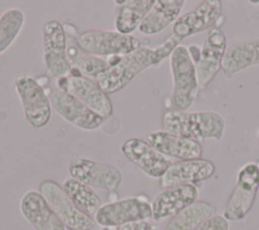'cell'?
I'll return each instance as SVG.
<instances>
[{"mask_svg":"<svg viewBox=\"0 0 259 230\" xmlns=\"http://www.w3.org/2000/svg\"><path fill=\"white\" fill-rule=\"evenodd\" d=\"M25 15L22 9L12 7L0 17V55L15 42L24 25Z\"/></svg>","mask_w":259,"mask_h":230,"instance_id":"26","label":"cell"},{"mask_svg":"<svg viewBox=\"0 0 259 230\" xmlns=\"http://www.w3.org/2000/svg\"><path fill=\"white\" fill-rule=\"evenodd\" d=\"M56 84L58 88L75 96L104 120L112 114L113 106L111 100L96 81L83 75H69L57 79Z\"/></svg>","mask_w":259,"mask_h":230,"instance_id":"11","label":"cell"},{"mask_svg":"<svg viewBox=\"0 0 259 230\" xmlns=\"http://www.w3.org/2000/svg\"><path fill=\"white\" fill-rule=\"evenodd\" d=\"M223 11L221 0H205L196 8L180 15L173 23L172 31L179 40L211 29L219 21Z\"/></svg>","mask_w":259,"mask_h":230,"instance_id":"14","label":"cell"},{"mask_svg":"<svg viewBox=\"0 0 259 230\" xmlns=\"http://www.w3.org/2000/svg\"><path fill=\"white\" fill-rule=\"evenodd\" d=\"M19 207L22 216L34 230L67 229L39 191H26L20 200Z\"/></svg>","mask_w":259,"mask_h":230,"instance_id":"18","label":"cell"},{"mask_svg":"<svg viewBox=\"0 0 259 230\" xmlns=\"http://www.w3.org/2000/svg\"><path fill=\"white\" fill-rule=\"evenodd\" d=\"M120 150L132 163L152 178L160 179L172 164L166 156L158 152L152 145L138 138L125 140Z\"/></svg>","mask_w":259,"mask_h":230,"instance_id":"15","label":"cell"},{"mask_svg":"<svg viewBox=\"0 0 259 230\" xmlns=\"http://www.w3.org/2000/svg\"><path fill=\"white\" fill-rule=\"evenodd\" d=\"M49 98L54 110L66 122L79 129L85 131L96 130L104 122L103 118L63 89L58 87L52 89L49 93Z\"/></svg>","mask_w":259,"mask_h":230,"instance_id":"12","label":"cell"},{"mask_svg":"<svg viewBox=\"0 0 259 230\" xmlns=\"http://www.w3.org/2000/svg\"><path fill=\"white\" fill-rule=\"evenodd\" d=\"M71 177L92 188L114 190L122 182V173L114 165L74 155L68 166Z\"/></svg>","mask_w":259,"mask_h":230,"instance_id":"8","label":"cell"},{"mask_svg":"<svg viewBox=\"0 0 259 230\" xmlns=\"http://www.w3.org/2000/svg\"><path fill=\"white\" fill-rule=\"evenodd\" d=\"M78 46L86 53L97 57H122L142 47V42L133 34L116 30L90 29L76 37Z\"/></svg>","mask_w":259,"mask_h":230,"instance_id":"4","label":"cell"},{"mask_svg":"<svg viewBox=\"0 0 259 230\" xmlns=\"http://www.w3.org/2000/svg\"><path fill=\"white\" fill-rule=\"evenodd\" d=\"M164 131L193 140L223 139L226 122L222 114L212 110L174 111L167 110L162 118Z\"/></svg>","mask_w":259,"mask_h":230,"instance_id":"2","label":"cell"},{"mask_svg":"<svg viewBox=\"0 0 259 230\" xmlns=\"http://www.w3.org/2000/svg\"><path fill=\"white\" fill-rule=\"evenodd\" d=\"M215 214L213 204L196 201L174 215L164 230H196L207 218Z\"/></svg>","mask_w":259,"mask_h":230,"instance_id":"22","label":"cell"},{"mask_svg":"<svg viewBox=\"0 0 259 230\" xmlns=\"http://www.w3.org/2000/svg\"><path fill=\"white\" fill-rule=\"evenodd\" d=\"M152 218L151 203L146 197H128L101 205L94 215L96 224L102 227H120L124 224Z\"/></svg>","mask_w":259,"mask_h":230,"instance_id":"6","label":"cell"},{"mask_svg":"<svg viewBox=\"0 0 259 230\" xmlns=\"http://www.w3.org/2000/svg\"><path fill=\"white\" fill-rule=\"evenodd\" d=\"M42 58L49 74L54 78L67 77L72 67L67 55V33L58 20L48 21L42 28Z\"/></svg>","mask_w":259,"mask_h":230,"instance_id":"9","label":"cell"},{"mask_svg":"<svg viewBox=\"0 0 259 230\" xmlns=\"http://www.w3.org/2000/svg\"><path fill=\"white\" fill-rule=\"evenodd\" d=\"M0 17H1V13H0Z\"/></svg>","mask_w":259,"mask_h":230,"instance_id":"31","label":"cell"},{"mask_svg":"<svg viewBox=\"0 0 259 230\" xmlns=\"http://www.w3.org/2000/svg\"><path fill=\"white\" fill-rule=\"evenodd\" d=\"M13 86L27 122L36 129L45 127L51 119L52 105L42 85L33 77L23 75L14 79Z\"/></svg>","mask_w":259,"mask_h":230,"instance_id":"5","label":"cell"},{"mask_svg":"<svg viewBox=\"0 0 259 230\" xmlns=\"http://www.w3.org/2000/svg\"><path fill=\"white\" fill-rule=\"evenodd\" d=\"M229 222L223 215L214 214L203 221L196 230H230Z\"/></svg>","mask_w":259,"mask_h":230,"instance_id":"27","label":"cell"},{"mask_svg":"<svg viewBox=\"0 0 259 230\" xmlns=\"http://www.w3.org/2000/svg\"><path fill=\"white\" fill-rule=\"evenodd\" d=\"M185 4L184 0H155L154 5L139 26L141 33L153 35L174 23Z\"/></svg>","mask_w":259,"mask_h":230,"instance_id":"20","label":"cell"},{"mask_svg":"<svg viewBox=\"0 0 259 230\" xmlns=\"http://www.w3.org/2000/svg\"><path fill=\"white\" fill-rule=\"evenodd\" d=\"M67 55L72 69L77 70L83 76L96 77L109 68L106 59L84 52L73 36L67 37Z\"/></svg>","mask_w":259,"mask_h":230,"instance_id":"23","label":"cell"},{"mask_svg":"<svg viewBox=\"0 0 259 230\" xmlns=\"http://www.w3.org/2000/svg\"><path fill=\"white\" fill-rule=\"evenodd\" d=\"M62 187L72 203L91 217L101 207V200L93 188L73 177L65 179Z\"/></svg>","mask_w":259,"mask_h":230,"instance_id":"25","label":"cell"},{"mask_svg":"<svg viewBox=\"0 0 259 230\" xmlns=\"http://www.w3.org/2000/svg\"><path fill=\"white\" fill-rule=\"evenodd\" d=\"M259 191V166L246 163L239 170L237 183L232 191L223 216L229 221H240L250 212Z\"/></svg>","mask_w":259,"mask_h":230,"instance_id":"7","label":"cell"},{"mask_svg":"<svg viewBox=\"0 0 259 230\" xmlns=\"http://www.w3.org/2000/svg\"><path fill=\"white\" fill-rule=\"evenodd\" d=\"M187 51L190 55V58L192 59L193 63L196 64L197 61L199 60V57H200V51H201V48H199L197 45H189V47H187Z\"/></svg>","mask_w":259,"mask_h":230,"instance_id":"29","label":"cell"},{"mask_svg":"<svg viewBox=\"0 0 259 230\" xmlns=\"http://www.w3.org/2000/svg\"><path fill=\"white\" fill-rule=\"evenodd\" d=\"M173 87L169 97V110L186 111L194 102L198 82L195 64L193 63L187 48L178 46L169 57Z\"/></svg>","mask_w":259,"mask_h":230,"instance_id":"3","label":"cell"},{"mask_svg":"<svg viewBox=\"0 0 259 230\" xmlns=\"http://www.w3.org/2000/svg\"><path fill=\"white\" fill-rule=\"evenodd\" d=\"M148 143L164 156L181 160L201 158L203 152L198 141L164 130L150 133Z\"/></svg>","mask_w":259,"mask_h":230,"instance_id":"19","label":"cell"},{"mask_svg":"<svg viewBox=\"0 0 259 230\" xmlns=\"http://www.w3.org/2000/svg\"><path fill=\"white\" fill-rule=\"evenodd\" d=\"M180 42L181 40L172 33L154 49L141 47L120 57L114 65L98 74L95 80L107 94L115 93L126 86L138 74L152 66L159 65L164 59L170 57Z\"/></svg>","mask_w":259,"mask_h":230,"instance_id":"1","label":"cell"},{"mask_svg":"<svg viewBox=\"0 0 259 230\" xmlns=\"http://www.w3.org/2000/svg\"><path fill=\"white\" fill-rule=\"evenodd\" d=\"M154 3L155 0L125 1L120 6L114 19V28L116 31L123 34H131L139 28Z\"/></svg>","mask_w":259,"mask_h":230,"instance_id":"24","label":"cell"},{"mask_svg":"<svg viewBox=\"0 0 259 230\" xmlns=\"http://www.w3.org/2000/svg\"><path fill=\"white\" fill-rule=\"evenodd\" d=\"M39 193L67 229L91 230L95 226V220L79 210L58 182L51 179L42 181L39 184Z\"/></svg>","mask_w":259,"mask_h":230,"instance_id":"10","label":"cell"},{"mask_svg":"<svg viewBox=\"0 0 259 230\" xmlns=\"http://www.w3.org/2000/svg\"><path fill=\"white\" fill-rule=\"evenodd\" d=\"M214 171V164L207 159L180 160L169 166L160 178V185L167 188L181 184H194L209 178Z\"/></svg>","mask_w":259,"mask_h":230,"instance_id":"17","label":"cell"},{"mask_svg":"<svg viewBox=\"0 0 259 230\" xmlns=\"http://www.w3.org/2000/svg\"><path fill=\"white\" fill-rule=\"evenodd\" d=\"M258 64L259 40L240 42L227 49L222 62V70L227 77L232 78L236 73Z\"/></svg>","mask_w":259,"mask_h":230,"instance_id":"21","label":"cell"},{"mask_svg":"<svg viewBox=\"0 0 259 230\" xmlns=\"http://www.w3.org/2000/svg\"><path fill=\"white\" fill-rule=\"evenodd\" d=\"M199 190L195 184H181L167 187L160 191L151 202L152 218L161 221L173 217L197 201Z\"/></svg>","mask_w":259,"mask_h":230,"instance_id":"16","label":"cell"},{"mask_svg":"<svg viewBox=\"0 0 259 230\" xmlns=\"http://www.w3.org/2000/svg\"><path fill=\"white\" fill-rule=\"evenodd\" d=\"M227 51V37L220 27L211 28L202 45L200 57L195 64L198 87L200 89L213 80L222 69V62Z\"/></svg>","mask_w":259,"mask_h":230,"instance_id":"13","label":"cell"},{"mask_svg":"<svg viewBox=\"0 0 259 230\" xmlns=\"http://www.w3.org/2000/svg\"><path fill=\"white\" fill-rule=\"evenodd\" d=\"M118 230H160L156 225L151 224L147 221H138L124 224L118 227Z\"/></svg>","mask_w":259,"mask_h":230,"instance_id":"28","label":"cell"},{"mask_svg":"<svg viewBox=\"0 0 259 230\" xmlns=\"http://www.w3.org/2000/svg\"><path fill=\"white\" fill-rule=\"evenodd\" d=\"M257 142H258V146H259V131L257 133Z\"/></svg>","mask_w":259,"mask_h":230,"instance_id":"30","label":"cell"}]
</instances>
